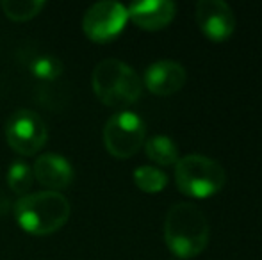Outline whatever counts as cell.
<instances>
[{
	"label": "cell",
	"instance_id": "obj_1",
	"mask_svg": "<svg viewBox=\"0 0 262 260\" xmlns=\"http://www.w3.org/2000/svg\"><path fill=\"white\" fill-rule=\"evenodd\" d=\"M209 221L200 207L189 201L175 203L164 219V243L180 258L198 257L207 248Z\"/></svg>",
	"mask_w": 262,
	"mask_h": 260
},
{
	"label": "cell",
	"instance_id": "obj_2",
	"mask_svg": "<svg viewBox=\"0 0 262 260\" xmlns=\"http://www.w3.org/2000/svg\"><path fill=\"white\" fill-rule=\"evenodd\" d=\"M68 200L55 191H39L25 195L16 201V223L32 235H49L61 230L70 219Z\"/></svg>",
	"mask_w": 262,
	"mask_h": 260
},
{
	"label": "cell",
	"instance_id": "obj_3",
	"mask_svg": "<svg viewBox=\"0 0 262 260\" xmlns=\"http://www.w3.org/2000/svg\"><path fill=\"white\" fill-rule=\"evenodd\" d=\"M93 91L102 104L123 109L136 104L143 93V80L127 63L120 59H104L91 75Z\"/></svg>",
	"mask_w": 262,
	"mask_h": 260
},
{
	"label": "cell",
	"instance_id": "obj_4",
	"mask_svg": "<svg viewBox=\"0 0 262 260\" xmlns=\"http://www.w3.org/2000/svg\"><path fill=\"white\" fill-rule=\"evenodd\" d=\"M175 184L189 198H207L220 193L227 184V173L217 160L200 153H189L175 164Z\"/></svg>",
	"mask_w": 262,
	"mask_h": 260
},
{
	"label": "cell",
	"instance_id": "obj_5",
	"mask_svg": "<svg viewBox=\"0 0 262 260\" xmlns=\"http://www.w3.org/2000/svg\"><path fill=\"white\" fill-rule=\"evenodd\" d=\"M145 122L130 111L113 114L104 127V145L107 152L116 159H128L136 155L145 145Z\"/></svg>",
	"mask_w": 262,
	"mask_h": 260
},
{
	"label": "cell",
	"instance_id": "obj_6",
	"mask_svg": "<svg viewBox=\"0 0 262 260\" xmlns=\"http://www.w3.org/2000/svg\"><path fill=\"white\" fill-rule=\"evenodd\" d=\"M6 137L14 152L29 157L36 155L45 146L49 130L38 112L31 109H20L7 120Z\"/></svg>",
	"mask_w": 262,
	"mask_h": 260
},
{
	"label": "cell",
	"instance_id": "obj_7",
	"mask_svg": "<svg viewBox=\"0 0 262 260\" xmlns=\"http://www.w3.org/2000/svg\"><path fill=\"white\" fill-rule=\"evenodd\" d=\"M128 20L127 7L120 2H98L82 18L84 34L95 43H107L125 29Z\"/></svg>",
	"mask_w": 262,
	"mask_h": 260
},
{
	"label": "cell",
	"instance_id": "obj_8",
	"mask_svg": "<svg viewBox=\"0 0 262 260\" xmlns=\"http://www.w3.org/2000/svg\"><path fill=\"white\" fill-rule=\"evenodd\" d=\"M196 23L210 41H225L235 31V14L223 0H200L196 2Z\"/></svg>",
	"mask_w": 262,
	"mask_h": 260
},
{
	"label": "cell",
	"instance_id": "obj_9",
	"mask_svg": "<svg viewBox=\"0 0 262 260\" xmlns=\"http://www.w3.org/2000/svg\"><path fill=\"white\" fill-rule=\"evenodd\" d=\"M145 86L157 97H169L179 93L187 80V73L180 63L162 59L150 64L145 72Z\"/></svg>",
	"mask_w": 262,
	"mask_h": 260
},
{
	"label": "cell",
	"instance_id": "obj_10",
	"mask_svg": "<svg viewBox=\"0 0 262 260\" xmlns=\"http://www.w3.org/2000/svg\"><path fill=\"white\" fill-rule=\"evenodd\" d=\"M128 18L145 31H161L175 18L177 6L171 0H148L136 2L127 7Z\"/></svg>",
	"mask_w": 262,
	"mask_h": 260
},
{
	"label": "cell",
	"instance_id": "obj_11",
	"mask_svg": "<svg viewBox=\"0 0 262 260\" xmlns=\"http://www.w3.org/2000/svg\"><path fill=\"white\" fill-rule=\"evenodd\" d=\"M36 180L50 191L59 193V189H66L73 180V168L62 155L45 153L38 157L32 168Z\"/></svg>",
	"mask_w": 262,
	"mask_h": 260
},
{
	"label": "cell",
	"instance_id": "obj_12",
	"mask_svg": "<svg viewBox=\"0 0 262 260\" xmlns=\"http://www.w3.org/2000/svg\"><path fill=\"white\" fill-rule=\"evenodd\" d=\"M145 152L146 157L159 166H175L180 159L177 145L168 135H154L145 141Z\"/></svg>",
	"mask_w": 262,
	"mask_h": 260
},
{
	"label": "cell",
	"instance_id": "obj_13",
	"mask_svg": "<svg viewBox=\"0 0 262 260\" xmlns=\"http://www.w3.org/2000/svg\"><path fill=\"white\" fill-rule=\"evenodd\" d=\"M134 184L143 193H159L168 185V175L154 166H139L134 171Z\"/></svg>",
	"mask_w": 262,
	"mask_h": 260
},
{
	"label": "cell",
	"instance_id": "obj_14",
	"mask_svg": "<svg viewBox=\"0 0 262 260\" xmlns=\"http://www.w3.org/2000/svg\"><path fill=\"white\" fill-rule=\"evenodd\" d=\"M0 7L11 20L27 21L45 7V2H41V0H2Z\"/></svg>",
	"mask_w": 262,
	"mask_h": 260
},
{
	"label": "cell",
	"instance_id": "obj_15",
	"mask_svg": "<svg viewBox=\"0 0 262 260\" xmlns=\"http://www.w3.org/2000/svg\"><path fill=\"white\" fill-rule=\"evenodd\" d=\"M32 180H34V173L29 164L16 160L9 166L7 171V185L11 191L18 193V195H27L32 187Z\"/></svg>",
	"mask_w": 262,
	"mask_h": 260
},
{
	"label": "cell",
	"instance_id": "obj_16",
	"mask_svg": "<svg viewBox=\"0 0 262 260\" xmlns=\"http://www.w3.org/2000/svg\"><path fill=\"white\" fill-rule=\"evenodd\" d=\"M31 72L41 80H54L62 73V63L54 56H39L31 63Z\"/></svg>",
	"mask_w": 262,
	"mask_h": 260
}]
</instances>
